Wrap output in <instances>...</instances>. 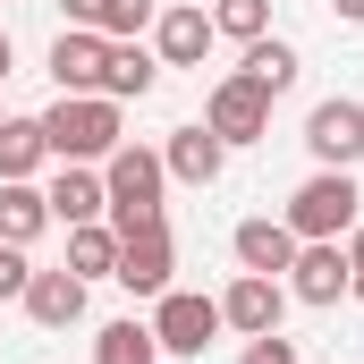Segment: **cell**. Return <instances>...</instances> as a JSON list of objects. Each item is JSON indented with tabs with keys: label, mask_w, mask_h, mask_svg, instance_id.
Listing matches in <instances>:
<instances>
[{
	"label": "cell",
	"mask_w": 364,
	"mask_h": 364,
	"mask_svg": "<svg viewBox=\"0 0 364 364\" xmlns=\"http://www.w3.org/2000/svg\"><path fill=\"white\" fill-rule=\"evenodd\" d=\"M153 85H161V60H153L144 43H110V68H102V93H110V102H144Z\"/></svg>",
	"instance_id": "obj_18"
},
{
	"label": "cell",
	"mask_w": 364,
	"mask_h": 364,
	"mask_svg": "<svg viewBox=\"0 0 364 364\" xmlns=\"http://www.w3.org/2000/svg\"><path fill=\"white\" fill-rule=\"evenodd\" d=\"M17 305H26V314H34L43 331H77V322H85V279L68 272V263H60V272H34Z\"/></svg>",
	"instance_id": "obj_15"
},
{
	"label": "cell",
	"mask_w": 364,
	"mask_h": 364,
	"mask_svg": "<svg viewBox=\"0 0 364 364\" xmlns=\"http://www.w3.org/2000/svg\"><path fill=\"white\" fill-rule=\"evenodd\" d=\"M203 127H212L229 153H237V144H263V136H272V93H263V85H246V77L229 68L220 85L203 93Z\"/></svg>",
	"instance_id": "obj_5"
},
{
	"label": "cell",
	"mask_w": 364,
	"mask_h": 364,
	"mask_svg": "<svg viewBox=\"0 0 364 364\" xmlns=\"http://www.w3.org/2000/svg\"><path fill=\"white\" fill-rule=\"evenodd\" d=\"M237 77H246V85H263V93L279 102V93H288L296 77H305V60H296V43H279V34H263V43H246Z\"/></svg>",
	"instance_id": "obj_17"
},
{
	"label": "cell",
	"mask_w": 364,
	"mask_h": 364,
	"mask_svg": "<svg viewBox=\"0 0 364 364\" xmlns=\"http://www.w3.org/2000/svg\"><path fill=\"white\" fill-rule=\"evenodd\" d=\"M348 296H356V305H364V263H348Z\"/></svg>",
	"instance_id": "obj_27"
},
{
	"label": "cell",
	"mask_w": 364,
	"mask_h": 364,
	"mask_svg": "<svg viewBox=\"0 0 364 364\" xmlns=\"http://www.w3.org/2000/svg\"><path fill=\"white\" fill-rule=\"evenodd\" d=\"M237 364H296V339L263 331V339H246V356H237Z\"/></svg>",
	"instance_id": "obj_24"
},
{
	"label": "cell",
	"mask_w": 364,
	"mask_h": 364,
	"mask_svg": "<svg viewBox=\"0 0 364 364\" xmlns=\"http://www.w3.org/2000/svg\"><path fill=\"white\" fill-rule=\"evenodd\" d=\"M229 255H237V272H263V279H279L288 263H296V229H288V220H272V212H255V220H237Z\"/></svg>",
	"instance_id": "obj_12"
},
{
	"label": "cell",
	"mask_w": 364,
	"mask_h": 364,
	"mask_svg": "<svg viewBox=\"0 0 364 364\" xmlns=\"http://www.w3.org/2000/svg\"><path fill=\"white\" fill-rule=\"evenodd\" d=\"M43 195H51V220H60V229H85V220L110 212V186H102L93 161H60V178L43 186Z\"/></svg>",
	"instance_id": "obj_14"
},
{
	"label": "cell",
	"mask_w": 364,
	"mask_h": 364,
	"mask_svg": "<svg viewBox=\"0 0 364 364\" xmlns=\"http://www.w3.org/2000/svg\"><path fill=\"white\" fill-rule=\"evenodd\" d=\"M212 34H229V43H263V34H272V0H212Z\"/></svg>",
	"instance_id": "obj_22"
},
{
	"label": "cell",
	"mask_w": 364,
	"mask_h": 364,
	"mask_svg": "<svg viewBox=\"0 0 364 364\" xmlns=\"http://www.w3.org/2000/svg\"><path fill=\"white\" fill-rule=\"evenodd\" d=\"M279 288H288L296 305H339V296H348V246H339V237L296 246V263L279 272Z\"/></svg>",
	"instance_id": "obj_8"
},
{
	"label": "cell",
	"mask_w": 364,
	"mask_h": 364,
	"mask_svg": "<svg viewBox=\"0 0 364 364\" xmlns=\"http://www.w3.org/2000/svg\"><path fill=\"white\" fill-rule=\"evenodd\" d=\"M51 161V144H43V110L34 119H0V178H34Z\"/></svg>",
	"instance_id": "obj_21"
},
{
	"label": "cell",
	"mask_w": 364,
	"mask_h": 364,
	"mask_svg": "<svg viewBox=\"0 0 364 364\" xmlns=\"http://www.w3.org/2000/svg\"><path fill=\"white\" fill-rule=\"evenodd\" d=\"M220 331H229V322H220V296H195V288H161V296H153V339H161V356H203Z\"/></svg>",
	"instance_id": "obj_4"
},
{
	"label": "cell",
	"mask_w": 364,
	"mask_h": 364,
	"mask_svg": "<svg viewBox=\"0 0 364 364\" xmlns=\"http://www.w3.org/2000/svg\"><path fill=\"white\" fill-rule=\"evenodd\" d=\"M43 144L51 161H110L127 136H119V102L110 93H60L43 110Z\"/></svg>",
	"instance_id": "obj_1"
},
{
	"label": "cell",
	"mask_w": 364,
	"mask_h": 364,
	"mask_svg": "<svg viewBox=\"0 0 364 364\" xmlns=\"http://www.w3.org/2000/svg\"><path fill=\"white\" fill-rule=\"evenodd\" d=\"M26 279H34L26 246H0V305H17V296H26Z\"/></svg>",
	"instance_id": "obj_23"
},
{
	"label": "cell",
	"mask_w": 364,
	"mask_h": 364,
	"mask_svg": "<svg viewBox=\"0 0 364 364\" xmlns=\"http://www.w3.org/2000/svg\"><path fill=\"white\" fill-rule=\"evenodd\" d=\"M51 229V195L34 178H0V246H34Z\"/></svg>",
	"instance_id": "obj_16"
},
{
	"label": "cell",
	"mask_w": 364,
	"mask_h": 364,
	"mask_svg": "<svg viewBox=\"0 0 364 364\" xmlns=\"http://www.w3.org/2000/svg\"><path fill=\"white\" fill-rule=\"evenodd\" d=\"M102 68H110V34L60 26V43H51V85L60 93H102Z\"/></svg>",
	"instance_id": "obj_11"
},
{
	"label": "cell",
	"mask_w": 364,
	"mask_h": 364,
	"mask_svg": "<svg viewBox=\"0 0 364 364\" xmlns=\"http://www.w3.org/2000/svg\"><path fill=\"white\" fill-rule=\"evenodd\" d=\"M305 153H314V170H356L364 161V102L356 93H331V102L305 110Z\"/></svg>",
	"instance_id": "obj_6"
},
{
	"label": "cell",
	"mask_w": 364,
	"mask_h": 364,
	"mask_svg": "<svg viewBox=\"0 0 364 364\" xmlns=\"http://www.w3.org/2000/svg\"><path fill=\"white\" fill-rule=\"evenodd\" d=\"M279 314H288V288L263 272H237L229 288H220V322L237 331V339H263V331H279Z\"/></svg>",
	"instance_id": "obj_10"
},
{
	"label": "cell",
	"mask_w": 364,
	"mask_h": 364,
	"mask_svg": "<svg viewBox=\"0 0 364 364\" xmlns=\"http://www.w3.org/2000/svg\"><path fill=\"white\" fill-rule=\"evenodd\" d=\"M9 60H17V51H9V26H0V77H9Z\"/></svg>",
	"instance_id": "obj_28"
},
{
	"label": "cell",
	"mask_w": 364,
	"mask_h": 364,
	"mask_svg": "<svg viewBox=\"0 0 364 364\" xmlns=\"http://www.w3.org/2000/svg\"><path fill=\"white\" fill-rule=\"evenodd\" d=\"M60 9H68V26H102L110 17V0H60Z\"/></svg>",
	"instance_id": "obj_25"
},
{
	"label": "cell",
	"mask_w": 364,
	"mask_h": 364,
	"mask_svg": "<svg viewBox=\"0 0 364 364\" xmlns=\"http://www.w3.org/2000/svg\"><path fill=\"white\" fill-rule=\"evenodd\" d=\"M170 272H178V237H170V220H144V229L119 237V272H110V279H119L127 296H161Z\"/></svg>",
	"instance_id": "obj_7"
},
{
	"label": "cell",
	"mask_w": 364,
	"mask_h": 364,
	"mask_svg": "<svg viewBox=\"0 0 364 364\" xmlns=\"http://www.w3.org/2000/svg\"><path fill=\"white\" fill-rule=\"evenodd\" d=\"M68 272L85 279V288L119 272V229H110V220H85V229H68Z\"/></svg>",
	"instance_id": "obj_20"
},
{
	"label": "cell",
	"mask_w": 364,
	"mask_h": 364,
	"mask_svg": "<svg viewBox=\"0 0 364 364\" xmlns=\"http://www.w3.org/2000/svg\"><path fill=\"white\" fill-rule=\"evenodd\" d=\"M93 364H161V339H153V322H102L93 331Z\"/></svg>",
	"instance_id": "obj_19"
},
{
	"label": "cell",
	"mask_w": 364,
	"mask_h": 364,
	"mask_svg": "<svg viewBox=\"0 0 364 364\" xmlns=\"http://www.w3.org/2000/svg\"><path fill=\"white\" fill-rule=\"evenodd\" d=\"M356 203H364L356 170H314V178L288 195V212H279V220L296 229V246H314V237H348V229L364 220Z\"/></svg>",
	"instance_id": "obj_3"
},
{
	"label": "cell",
	"mask_w": 364,
	"mask_h": 364,
	"mask_svg": "<svg viewBox=\"0 0 364 364\" xmlns=\"http://www.w3.org/2000/svg\"><path fill=\"white\" fill-rule=\"evenodd\" d=\"M102 186H110V229L127 237V229H144V220H161V195H170V170H161V153L153 144H119L110 161H102Z\"/></svg>",
	"instance_id": "obj_2"
},
{
	"label": "cell",
	"mask_w": 364,
	"mask_h": 364,
	"mask_svg": "<svg viewBox=\"0 0 364 364\" xmlns=\"http://www.w3.org/2000/svg\"><path fill=\"white\" fill-rule=\"evenodd\" d=\"M161 170H170L178 186H212L220 170H229V144H220L203 119H195V127H170V144H161Z\"/></svg>",
	"instance_id": "obj_13"
},
{
	"label": "cell",
	"mask_w": 364,
	"mask_h": 364,
	"mask_svg": "<svg viewBox=\"0 0 364 364\" xmlns=\"http://www.w3.org/2000/svg\"><path fill=\"white\" fill-rule=\"evenodd\" d=\"M331 17L339 26H364V0H331Z\"/></svg>",
	"instance_id": "obj_26"
},
{
	"label": "cell",
	"mask_w": 364,
	"mask_h": 364,
	"mask_svg": "<svg viewBox=\"0 0 364 364\" xmlns=\"http://www.w3.org/2000/svg\"><path fill=\"white\" fill-rule=\"evenodd\" d=\"M212 43H220V34H212V9H195V0H170V9L153 17V60H161V68H203Z\"/></svg>",
	"instance_id": "obj_9"
}]
</instances>
